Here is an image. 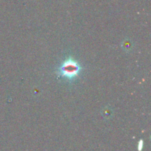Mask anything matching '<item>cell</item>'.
Here are the masks:
<instances>
[{
  "label": "cell",
  "instance_id": "1",
  "mask_svg": "<svg viewBox=\"0 0 151 151\" xmlns=\"http://www.w3.org/2000/svg\"><path fill=\"white\" fill-rule=\"evenodd\" d=\"M81 65L72 58H68L58 69L56 74L58 77L68 81H73L79 77L81 72Z\"/></svg>",
  "mask_w": 151,
  "mask_h": 151
}]
</instances>
